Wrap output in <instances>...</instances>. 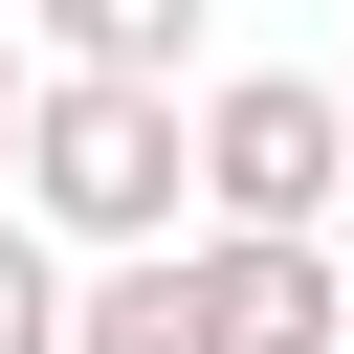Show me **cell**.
I'll list each match as a JSON object with an SVG mask.
<instances>
[{
  "label": "cell",
  "mask_w": 354,
  "mask_h": 354,
  "mask_svg": "<svg viewBox=\"0 0 354 354\" xmlns=\"http://www.w3.org/2000/svg\"><path fill=\"white\" fill-rule=\"evenodd\" d=\"M22 44H44V66H133V88H177V66H199V0H22Z\"/></svg>",
  "instance_id": "obj_5"
},
{
  "label": "cell",
  "mask_w": 354,
  "mask_h": 354,
  "mask_svg": "<svg viewBox=\"0 0 354 354\" xmlns=\"http://www.w3.org/2000/svg\"><path fill=\"white\" fill-rule=\"evenodd\" d=\"M66 266H111V243H177V199H199V155H177V88H133V66H44L22 88V177H0Z\"/></svg>",
  "instance_id": "obj_1"
},
{
  "label": "cell",
  "mask_w": 354,
  "mask_h": 354,
  "mask_svg": "<svg viewBox=\"0 0 354 354\" xmlns=\"http://www.w3.org/2000/svg\"><path fill=\"white\" fill-rule=\"evenodd\" d=\"M177 266H199V332L221 354H354L332 221H177Z\"/></svg>",
  "instance_id": "obj_3"
},
{
  "label": "cell",
  "mask_w": 354,
  "mask_h": 354,
  "mask_svg": "<svg viewBox=\"0 0 354 354\" xmlns=\"http://www.w3.org/2000/svg\"><path fill=\"white\" fill-rule=\"evenodd\" d=\"M22 88H44V44H22V22H0V177H22Z\"/></svg>",
  "instance_id": "obj_7"
},
{
  "label": "cell",
  "mask_w": 354,
  "mask_h": 354,
  "mask_svg": "<svg viewBox=\"0 0 354 354\" xmlns=\"http://www.w3.org/2000/svg\"><path fill=\"white\" fill-rule=\"evenodd\" d=\"M332 88H354V44H332Z\"/></svg>",
  "instance_id": "obj_9"
},
{
  "label": "cell",
  "mask_w": 354,
  "mask_h": 354,
  "mask_svg": "<svg viewBox=\"0 0 354 354\" xmlns=\"http://www.w3.org/2000/svg\"><path fill=\"white\" fill-rule=\"evenodd\" d=\"M0 22H22V0H0Z\"/></svg>",
  "instance_id": "obj_10"
},
{
  "label": "cell",
  "mask_w": 354,
  "mask_h": 354,
  "mask_svg": "<svg viewBox=\"0 0 354 354\" xmlns=\"http://www.w3.org/2000/svg\"><path fill=\"white\" fill-rule=\"evenodd\" d=\"M0 354H66V243L0 199Z\"/></svg>",
  "instance_id": "obj_6"
},
{
  "label": "cell",
  "mask_w": 354,
  "mask_h": 354,
  "mask_svg": "<svg viewBox=\"0 0 354 354\" xmlns=\"http://www.w3.org/2000/svg\"><path fill=\"white\" fill-rule=\"evenodd\" d=\"M177 155H199V221H332L354 88H332V66H221V88L177 111Z\"/></svg>",
  "instance_id": "obj_2"
},
{
  "label": "cell",
  "mask_w": 354,
  "mask_h": 354,
  "mask_svg": "<svg viewBox=\"0 0 354 354\" xmlns=\"http://www.w3.org/2000/svg\"><path fill=\"white\" fill-rule=\"evenodd\" d=\"M66 354H221V332H199V266H177V243L66 266Z\"/></svg>",
  "instance_id": "obj_4"
},
{
  "label": "cell",
  "mask_w": 354,
  "mask_h": 354,
  "mask_svg": "<svg viewBox=\"0 0 354 354\" xmlns=\"http://www.w3.org/2000/svg\"><path fill=\"white\" fill-rule=\"evenodd\" d=\"M332 288H354V177H332Z\"/></svg>",
  "instance_id": "obj_8"
}]
</instances>
